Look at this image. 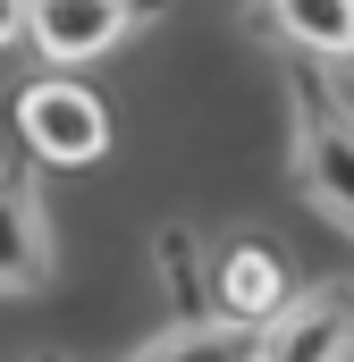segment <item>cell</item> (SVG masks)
<instances>
[{
	"mask_svg": "<svg viewBox=\"0 0 354 362\" xmlns=\"http://www.w3.org/2000/svg\"><path fill=\"white\" fill-rule=\"evenodd\" d=\"M287 160H295V185L321 202V219L354 236V101L321 76H287Z\"/></svg>",
	"mask_w": 354,
	"mask_h": 362,
	"instance_id": "obj_1",
	"label": "cell"
},
{
	"mask_svg": "<svg viewBox=\"0 0 354 362\" xmlns=\"http://www.w3.org/2000/svg\"><path fill=\"white\" fill-rule=\"evenodd\" d=\"M17 135H25V152L42 169H93L110 152V110L76 76H34L17 93Z\"/></svg>",
	"mask_w": 354,
	"mask_h": 362,
	"instance_id": "obj_2",
	"label": "cell"
},
{
	"mask_svg": "<svg viewBox=\"0 0 354 362\" xmlns=\"http://www.w3.org/2000/svg\"><path fill=\"white\" fill-rule=\"evenodd\" d=\"M135 34V0H25V42L42 68H93Z\"/></svg>",
	"mask_w": 354,
	"mask_h": 362,
	"instance_id": "obj_3",
	"label": "cell"
},
{
	"mask_svg": "<svg viewBox=\"0 0 354 362\" xmlns=\"http://www.w3.org/2000/svg\"><path fill=\"white\" fill-rule=\"evenodd\" d=\"M51 286V211L25 160H0V295Z\"/></svg>",
	"mask_w": 354,
	"mask_h": 362,
	"instance_id": "obj_4",
	"label": "cell"
},
{
	"mask_svg": "<svg viewBox=\"0 0 354 362\" xmlns=\"http://www.w3.org/2000/svg\"><path fill=\"white\" fill-rule=\"evenodd\" d=\"M270 362H346L354 354V286H312L287 295V312L262 329Z\"/></svg>",
	"mask_w": 354,
	"mask_h": 362,
	"instance_id": "obj_5",
	"label": "cell"
},
{
	"mask_svg": "<svg viewBox=\"0 0 354 362\" xmlns=\"http://www.w3.org/2000/svg\"><path fill=\"white\" fill-rule=\"evenodd\" d=\"M287 295H295V278H287V262H278L270 245H228L219 270H211V312H219V320L270 329V320L287 312Z\"/></svg>",
	"mask_w": 354,
	"mask_h": 362,
	"instance_id": "obj_6",
	"label": "cell"
},
{
	"mask_svg": "<svg viewBox=\"0 0 354 362\" xmlns=\"http://www.w3.org/2000/svg\"><path fill=\"white\" fill-rule=\"evenodd\" d=\"M118 362H270V337L253 320L194 312V320H169L161 337H144L135 354H118Z\"/></svg>",
	"mask_w": 354,
	"mask_h": 362,
	"instance_id": "obj_7",
	"label": "cell"
},
{
	"mask_svg": "<svg viewBox=\"0 0 354 362\" xmlns=\"http://www.w3.org/2000/svg\"><path fill=\"white\" fill-rule=\"evenodd\" d=\"M270 25L304 59H354V0H270Z\"/></svg>",
	"mask_w": 354,
	"mask_h": 362,
	"instance_id": "obj_8",
	"label": "cell"
},
{
	"mask_svg": "<svg viewBox=\"0 0 354 362\" xmlns=\"http://www.w3.org/2000/svg\"><path fill=\"white\" fill-rule=\"evenodd\" d=\"M25 42V0H0V51Z\"/></svg>",
	"mask_w": 354,
	"mask_h": 362,
	"instance_id": "obj_9",
	"label": "cell"
}]
</instances>
